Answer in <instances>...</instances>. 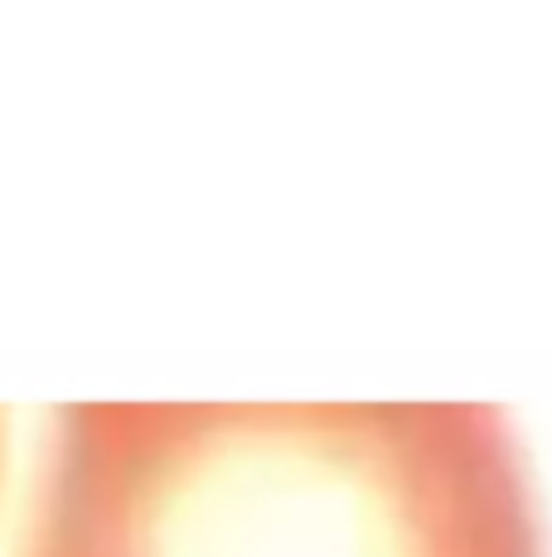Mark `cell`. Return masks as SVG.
Here are the masks:
<instances>
[{
  "mask_svg": "<svg viewBox=\"0 0 552 557\" xmlns=\"http://www.w3.org/2000/svg\"><path fill=\"white\" fill-rule=\"evenodd\" d=\"M20 557H543L490 403H73Z\"/></svg>",
  "mask_w": 552,
  "mask_h": 557,
  "instance_id": "6da1fadb",
  "label": "cell"
},
{
  "mask_svg": "<svg viewBox=\"0 0 552 557\" xmlns=\"http://www.w3.org/2000/svg\"><path fill=\"white\" fill-rule=\"evenodd\" d=\"M0 451H5V417H0Z\"/></svg>",
  "mask_w": 552,
  "mask_h": 557,
  "instance_id": "7a4b0ae2",
  "label": "cell"
}]
</instances>
